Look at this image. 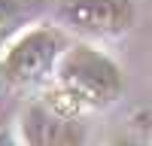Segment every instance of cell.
Here are the masks:
<instances>
[{
	"mask_svg": "<svg viewBox=\"0 0 152 146\" xmlns=\"http://www.w3.org/2000/svg\"><path fill=\"white\" fill-rule=\"evenodd\" d=\"M55 94L73 110H107L125 94V73L97 46L76 43L58 61Z\"/></svg>",
	"mask_w": 152,
	"mask_h": 146,
	"instance_id": "obj_1",
	"label": "cell"
},
{
	"mask_svg": "<svg viewBox=\"0 0 152 146\" xmlns=\"http://www.w3.org/2000/svg\"><path fill=\"white\" fill-rule=\"evenodd\" d=\"M67 36L55 24H34L28 28L15 43L6 46L0 55V79L15 85V88H31L40 85L49 76H55L61 55L67 52Z\"/></svg>",
	"mask_w": 152,
	"mask_h": 146,
	"instance_id": "obj_2",
	"label": "cell"
},
{
	"mask_svg": "<svg viewBox=\"0 0 152 146\" xmlns=\"http://www.w3.org/2000/svg\"><path fill=\"white\" fill-rule=\"evenodd\" d=\"M21 137L24 146H85L88 128L79 119V110L52 91L21 113Z\"/></svg>",
	"mask_w": 152,
	"mask_h": 146,
	"instance_id": "obj_3",
	"label": "cell"
},
{
	"mask_svg": "<svg viewBox=\"0 0 152 146\" xmlns=\"http://www.w3.org/2000/svg\"><path fill=\"white\" fill-rule=\"evenodd\" d=\"M58 21L85 36H122L137 24V0H61Z\"/></svg>",
	"mask_w": 152,
	"mask_h": 146,
	"instance_id": "obj_4",
	"label": "cell"
},
{
	"mask_svg": "<svg viewBox=\"0 0 152 146\" xmlns=\"http://www.w3.org/2000/svg\"><path fill=\"white\" fill-rule=\"evenodd\" d=\"M46 3L49 0H0V52L34 28V21L46 12Z\"/></svg>",
	"mask_w": 152,
	"mask_h": 146,
	"instance_id": "obj_5",
	"label": "cell"
},
{
	"mask_svg": "<svg viewBox=\"0 0 152 146\" xmlns=\"http://www.w3.org/2000/svg\"><path fill=\"white\" fill-rule=\"evenodd\" d=\"M0 146H18L15 134H12V128L6 125V122H0Z\"/></svg>",
	"mask_w": 152,
	"mask_h": 146,
	"instance_id": "obj_6",
	"label": "cell"
},
{
	"mask_svg": "<svg viewBox=\"0 0 152 146\" xmlns=\"http://www.w3.org/2000/svg\"><path fill=\"white\" fill-rule=\"evenodd\" d=\"M110 146H146V143H140V140H131V137H119V140H113Z\"/></svg>",
	"mask_w": 152,
	"mask_h": 146,
	"instance_id": "obj_7",
	"label": "cell"
}]
</instances>
